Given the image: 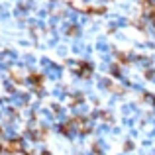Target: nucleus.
I'll return each mask as SVG.
<instances>
[{
    "label": "nucleus",
    "instance_id": "14",
    "mask_svg": "<svg viewBox=\"0 0 155 155\" xmlns=\"http://www.w3.org/2000/svg\"><path fill=\"white\" fill-rule=\"evenodd\" d=\"M132 149H134V141L132 140L126 141V143H124V151H132Z\"/></svg>",
    "mask_w": 155,
    "mask_h": 155
},
{
    "label": "nucleus",
    "instance_id": "5",
    "mask_svg": "<svg viewBox=\"0 0 155 155\" xmlns=\"http://www.w3.org/2000/svg\"><path fill=\"white\" fill-rule=\"evenodd\" d=\"M67 67L71 69L75 75H79V71H81V67H83V61H75V59H69L67 61Z\"/></svg>",
    "mask_w": 155,
    "mask_h": 155
},
{
    "label": "nucleus",
    "instance_id": "7",
    "mask_svg": "<svg viewBox=\"0 0 155 155\" xmlns=\"http://www.w3.org/2000/svg\"><path fill=\"white\" fill-rule=\"evenodd\" d=\"M96 49H98L102 55H108V51H110V45L104 41V38H100L98 39V43H96Z\"/></svg>",
    "mask_w": 155,
    "mask_h": 155
},
{
    "label": "nucleus",
    "instance_id": "9",
    "mask_svg": "<svg viewBox=\"0 0 155 155\" xmlns=\"http://www.w3.org/2000/svg\"><path fill=\"white\" fill-rule=\"evenodd\" d=\"M53 96H55V98H59V100H63V98H65V88H63V87H55Z\"/></svg>",
    "mask_w": 155,
    "mask_h": 155
},
{
    "label": "nucleus",
    "instance_id": "8",
    "mask_svg": "<svg viewBox=\"0 0 155 155\" xmlns=\"http://www.w3.org/2000/svg\"><path fill=\"white\" fill-rule=\"evenodd\" d=\"M84 47H87V45H84L81 39H75V41H73V47H71V49H73V53H77V55H79V53H84Z\"/></svg>",
    "mask_w": 155,
    "mask_h": 155
},
{
    "label": "nucleus",
    "instance_id": "10",
    "mask_svg": "<svg viewBox=\"0 0 155 155\" xmlns=\"http://www.w3.org/2000/svg\"><path fill=\"white\" fill-rule=\"evenodd\" d=\"M143 102H147V104H151V106H155V96L151 94V92H143Z\"/></svg>",
    "mask_w": 155,
    "mask_h": 155
},
{
    "label": "nucleus",
    "instance_id": "6",
    "mask_svg": "<svg viewBox=\"0 0 155 155\" xmlns=\"http://www.w3.org/2000/svg\"><path fill=\"white\" fill-rule=\"evenodd\" d=\"M98 87L102 88V91H112V81H110L108 77H100L98 79Z\"/></svg>",
    "mask_w": 155,
    "mask_h": 155
},
{
    "label": "nucleus",
    "instance_id": "2",
    "mask_svg": "<svg viewBox=\"0 0 155 155\" xmlns=\"http://www.w3.org/2000/svg\"><path fill=\"white\" fill-rule=\"evenodd\" d=\"M73 116L75 118H84L88 114V106L84 104V102H77V104H73Z\"/></svg>",
    "mask_w": 155,
    "mask_h": 155
},
{
    "label": "nucleus",
    "instance_id": "17",
    "mask_svg": "<svg viewBox=\"0 0 155 155\" xmlns=\"http://www.w3.org/2000/svg\"><path fill=\"white\" fill-rule=\"evenodd\" d=\"M12 155H30V153H26V151H12Z\"/></svg>",
    "mask_w": 155,
    "mask_h": 155
},
{
    "label": "nucleus",
    "instance_id": "11",
    "mask_svg": "<svg viewBox=\"0 0 155 155\" xmlns=\"http://www.w3.org/2000/svg\"><path fill=\"white\" fill-rule=\"evenodd\" d=\"M51 65H53V63H51L49 59H47V57H41V59H39V67H41L43 71H47V69H49Z\"/></svg>",
    "mask_w": 155,
    "mask_h": 155
},
{
    "label": "nucleus",
    "instance_id": "12",
    "mask_svg": "<svg viewBox=\"0 0 155 155\" xmlns=\"http://www.w3.org/2000/svg\"><path fill=\"white\" fill-rule=\"evenodd\" d=\"M110 132V124H100V128H98V134H108Z\"/></svg>",
    "mask_w": 155,
    "mask_h": 155
},
{
    "label": "nucleus",
    "instance_id": "15",
    "mask_svg": "<svg viewBox=\"0 0 155 155\" xmlns=\"http://www.w3.org/2000/svg\"><path fill=\"white\" fill-rule=\"evenodd\" d=\"M122 124H124V126H130V128H132V126H134V118H124V120H122Z\"/></svg>",
    "mask_w": 155,
    "mask_h": 155
},
{
    "label": "nucleus",
    "instance_id": "4",
    "mask_svg": "<svg viewBox=\"0 0 155 155\" xmlns=\"http://www.w3.org/2000/svg\"><path fill=\"white\" fill-rule=\"evenodd\" d=\"M122 114H124V116H128V114L140 116V110L136 108V104H124V106H122Z\"/></svg>",
    "mask_w": 155,
    "mask_h": 155
},
{
    "label": "nucleus",
    "instance_id": "16",
    "mask_svg": "<svg viewBox=\"0 0 155 155\" xmlns=\"http://www.w3.org/2000/svg\"><path fill=\"white\" fill-rule=\"evenodd\" d=\"M145 77H147V81H155V71H151V69H149V71L145 73Z\"/></svg>",
    "mask_w": 155,
    "mask_h": 155
},
{
    "label": "nucleus",
    "instance_id": "3",
    "mask_svg": "<svg viewBox=\"0 0 155 155\" xmlns=\"http://www.w3.org/2000/svg\"><path fill=\"white\" fill-rule=\"evenodd\" d=\"M92 69H94V65L92 63H88V61H83V67H81V71H79V79H88V77L92 75Z\"/></svg>",
    "mask_w": 155,
    "mask_h": 155
},
{
    "label": "nucleus",
    "instance_id": "1",
    "mask_svg": "<svg viewBox=\"0 0 155 155\" xmlns=\"http://www.w3.org/2000/svg\"><path fill=\"white\" fill-rule=\"evenodd\" d=\"M61 73H63L61 65H55V63H53L47 71H43V77H47L49 81H57V79H61Z\"/></svg>",
    "mask_w": 155,
    "mask_h": 155
},
{
    "label": "nucleus",
    "instance_id": "13",
    "mask_svg": "<svg viewBox=\"0 0 155 155\" xmlns=\"http://www.w3.org/2000/svg\"><path fill=\"white\" fill-rule=\"evenodd\" d=\"M57 55H59V57H65V55H67V47H65V45H59V47H57Z\"/></svg>",
    "mask_w": 155,
    "mask_h": 155
}]
</instances>
